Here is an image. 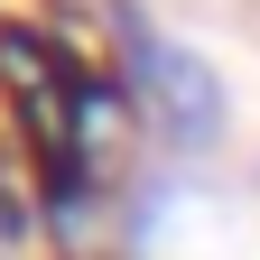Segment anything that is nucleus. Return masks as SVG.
Here are the masks:
<instances>
[{"instance_id": "f257e3e1", "label": "nucleus", "mask_w": 260, "mask_h": 260, "mask_svg": "<svg viewBox=\"0 0 260 260\" xmlns=\"http://www.w3.org/2000/svg\"><path fill=\"white\" fill-rule=\"evenodd\" d=\"M121 28H130V47H140V103L168 121V140H186V149H195V140H214V130H223V93L205 84V65L177 56V47H158L130 10H121Z\"/></svg>"}]
</instances>
